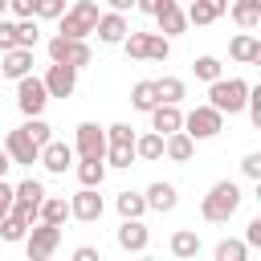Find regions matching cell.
<instances>
[{
  "label": "cell",
  "mask_w": 261,
  "mask_h": 261,
  "mask_svg": "<svg viewBox=\"0 0 261 261\" xmlns=\"http://www.w3.org/2000/svg\"><path fill=\"white\" fill-rule=\"evenodd\" d=\"M241 188L232 184V179H216L212 188H208V196H204V204H200V216L208 220V224H228V216L241 208Z\"/></svg>",
  "instance_id": "1"
},
{
  "label": "cell",
  "mask_w": 261,
  "mask_h": 261,
  "mask_svg": "<svg viewBox=\"0 0 261 261\" xmlns=\"http://www.w3.org/2000/svg\"><path fill=\"white\" fill-rule=\"evenodd\" d=\"M245 98H249V82L245 77H216L208 82V106H216L220 114H241L245 110Z\"/></svg>",
  "instance_id": "2"
},
{
  "label": "cell",
  "mask_w": 261,
  "mask_h": 261,
  "mask_svg": "<svg viewBox=\"0 0 261 261\" xmlns=\"http://www.w3.org/2000/svg\"><path fill=\"white\" fill-rule=\"evenodd\" d=\"M57 20H61V37L86 41V37L94 33V24H98V4H94V0H77V4H69Z\"/></svg>",
  "instance_id": "3"
},
{
  "label": "cell",
  "mask_w": 261,
  "mask_h": 261,
  "mask_svg": "<svg viewBox=\"0 0 261 261\" xmlns=\"http://www.w3.org/2000/svg\"><path fill=\"white\" fill-rule=\"evenodd\" d=\"M49 61L86 69V65H94V49H90L86 41H77V37H61V33H57V37L49 41Z\"/></svg>",
  "instance_id": "4"
},
{
  "label": "cell",
  "mask_w": 261,
  "mask_h": 261,
  "mask_svg": "<svg viewBox=\"0 0 261 261\" xmlns=\"http://www.w3.org/2000/svg\"><path fill=\"white\" fill-rule=\"evenodd\" d=\"M57 245H61V224H49V220H37V228L29 224V232H24V253H29L33 261L53 257Z\"/></svg>",
  "instance_id": "5"
},
{
  "label": "cell",
  "mask_w": 261,
  "mask_h": 261,
  "mask_svg": "<svg viewBox=\"0 0 261 261\" xmlns=\"http://www.w3.org/2000/svg\"><path fill=\"white\" fill-rule=\"evenodd\" d=\"M16 106H20V114H24V118L41 114V110L49 106V90H45V82H41V77H33V73L16 77Z\"/></svg>",
  "instance_id": "6"
},
{
  "label": "cell",
  "mask_w": 261,
  "mask_h": 261,
  "mask_svg": "<svg viewBox=\"0 0 261 261\" xmlns=\"http://www.w3.org/2000/svg\"><path fill=\"white\" fill-rule=\"evenodd\" d=\"M184 130L200 143V139H216L224 130V114L216 106H196L192 114H184Z\"/></svg>",
  "instance_id": "7"
},
{
  "label": "cell",
  "mask_w": 261,
  "mask_h": 261,
  "mask_svg": "<svg viewBox=\"0 0 261 261\" xmlns=\"http://www.w3.org/2000/svg\"><path fill=\"white\" fill-rule=\"evenodd\" d=\"M73 155H82V159H102V155H106V126H98V122H77Z\"/></svg>",
  "instance_id": "8"
},
{
  "label": "cell",
  "mask_w": 261,
  "mask_h": 261,
  "mask_svg": "<svg viewBox=\"0 0 261 261\" xmlns=\"http://www.w3.org/2000/svg\"><path fill=\"white\" fill-rule=\"evenodd\" d=\"M41 200H45V184L29 175V179H20V184H16V200H12V212H20V216L33 224V220H37V208H41Z\"/></svg>",
  "instance_id": "9"
},
{
  "label": "cell",
  "mask_w": 261,
  "mask_h": 261,
  "mask_svg": "<svg viewBox=\"0 0 261 261\" xmlns=\"http://www.w3.org/2000/svg\"><path fill=\"white\" fill-rule=\"evenodd\" d=\"M41 82H45L49 98H69L77 90V69L73 65H61V61H49V69H45Z\"/></svg>",
  "instance_id": "10"
},
{
  "label": "cell",
  "mask_w": 261,
  "mask_h": 261,
  "mask_svg": "<svg viewBox=\"0 0 261 261\" xmlns=\"http://www.w3.org/2000/svg\"><path fill=\"white\" fill-rule=\"evenodd\" d=\"M147 245H151V232H147L143 216H122V224H118V249L122 253H147Z\"/></svg>",
  "instance_id": "11"
},
{
  "label": "cell",
  "mask_w": 261,
  "mask_h": 261,
  "mask_svg": "<svg viewBox=\"0 0 261 261\" xmlns=\"http://www.w3.org/2000/svg\"><path fill=\"white\" fill-rule=\"evenodd\" d=\"M102 196H98V188H82V192H73L69 196V216L73 220H82V224H94L98 216H102Z\"/></svg>",
  "instance_id": "12"
},
{
  "label": "cell",
  "mask_w": 261,
  "mask_h": 261,
  "mask_svg": "<svg viewBox=\"0 0 261 261\" xmlns=\"http://www.w3.org/2000/svg\"><path fill=\"white\" fill-rule=\"evenodd\" d=\"M4 151H8V159L12 163H20V167H33L37 163V155H41V147L24 135V126H16V130H8V139H4Z\"/></svg>",
  "instance_id": "13"
},
{
  "label": "cell",
  "mask_w": 261,
  "mask_h": 261,
  "mask_svg": "<svg viewBox=\"0 0 261 261\" xmlns=\"http://www.w3.org/2000/svg\"><path fill=\"white\" fill-rule=\"evenodd\" d=\"M37 163H41L45 171H53V175H61L65 167H73V147H69V143H57V139H49V143L41 147V155H37Z\"/></svg>",
  "instance_id": "14"
},
{
  "label": "cell",
  "mask_w": 261,
  "mask_h": 261,
  "mask_svg": "<svg viewBox=\"0 0 261 261\" xmlns=\"http://www.w3.org/2000/svg\"><path fill=\"white\" fill-rule=\"evenodd\" d=\"M94 33H98V41H102V45H122V37H126L130 29H126V16L110 8V12H98Z\"/></svg>",
  "instance_id": "15"
},
{
  "label": "cell",
  "mask_w": 261,
  "mask_h": 261,
  "mask_svg": "<svg viewBox=\"0 0 261 261\" xmlns=\"http://www.w3.org/2000/svg\"><path fill=\"white\" fill-rule=\"evenodd\" d=\"M147 114H151V130H159V135H171V130H179V126H184L179 102H155Z\"/></svg>",
  "instance_id": "16"
},
{
  "label": "cell",
  "mask_w": 261,
  "mask_h": 261,
  "mask_svg": "<svg viewBox=\"0 0 261 261\" xmlns=\"http://www.w3.org/2000/svg\"><path fill=\"white\" fill-rule=\"evenodd\" d=\"M155 20H159V33H163V37H179V33L188 29V16H184L179 0H163V4L155 8Z\"/></svg>",
  "instance_id": "17"
},
{
  "label": "cell",
  "mask_w": 261,
  "mask_h": 261,
  "mask_svg": "<svg viewBox=\"0 0 261 261\" xmlns=\"http://www.w3.org/2000/svg\"><path fill=\"white\" fill-rule=\"evenodd\" d=\"M0 73L4 77H24V73H33V49H24V45H16V49H4L0 53Z\"/></svg>",
  "instance_id": "18"
},
{
  "label": "cell",
  "mask_w": 261,
  "mask_h": 261,
  "mask_svg": "<svg viewBox=\"0 0 261 261\" xmlns=\"http://www.w3.org/2000/svg\"><path fill=\"white\" fill-rule=\"evenodd\" d=\"M163 155L171 159V163H188L192 155H196V139L179 126V130H171V135H163Z\"/></svg>",
  "instance_id": "19"
},
{
  "label": "cell",
  "mask_w": 261,
  "mask_h": 261,
  "mask_svg": "<svg viewBox=\"0 0 261 261\" xmlns=\"http://www.w3.org/2000/svg\"><path fill=\"white\" fill-rule=\"evenodd\" d=\"M228 53H232V61L253 65V61H261V41L253 37V29H245V33H237V37L228 41Z\"/></svg>",
  "instance_id": "20"
},
{
  "label": "cell",
  "mask_w": 261,
  "mask_h": 261,
  "mask_svg": "<svg viewBox=\"0 0 261 261\" xmlns=\"http://www.w3.org/2000/svg\"><path fill=\"white\" fill-rule=\"evenodd\" d=\"M143 200H147V208H151V212H171V208L179 204V192H175V184L155 179V184L143 192Z\"/></svg>",
  "instance_id": "21"
},
{
  "label": "cell",
  "mask_w": 261,
  "mask_h": 261,
  "mask_svg": "<svg viewBox=\"0 0 261 261\" xmlns=\"http://www.w3.org/2000/svg\"><path fill=\"white\" fill-rule=\"evenodd\" d=\"M224 12H228V0H192L184 16H188V24H212Z\"/></svg>",
  "instance_id": "22"
},
{
  "label": "cell",
  "mask_w": 261,
  "mask_h": 261,
  "mask_svg": "<svg viewBox=\"0 0 261 261\" xmlns=\"http://www.w3.org/2000/svg\"><path fill=\"white\" fill-rule=\"evenodd\" d=\"M135 159H147V163H155V159H163V135H159V130H147V135H135Z\"/></svg>",
  "instance_id": "23"
},
{
  "label": "cell",
  "mask_w": 261,
  "mask_h": 261,
  "mask_svg": "<svg viewBox=\"0 0 261 261\" xmlns=\"http://www.w3.org/2000/svg\"><path fill=\"white\" fill-rule=\"evenodd\" d=\"M65 216H69V200H65V196H49V192H45V200H41V208H37V220L65 224Z\"/></svg>",
  "instance_id": "24"
},
{
  "label": "cell",
  "mask_w": 261,
  "mask_h": 261,
  "mask_svg": "<svg viewBox=\"0 0 261 261\" xmlns=\"http://www.w3.org/2000/svg\"><path fill=\"white\" fill-rule=\"evenodd\" d=\"M228 12H232V20L241 29H257L261 24V0H232Z\"/></svg>",
  "instance_id": "25"
},
{
  "label": "cell",
  "mask_w": 261,
  "mask_h": 261,
  "mask_svg": "<svg viewBox=\"0 0 261 261\" xmlns=\"http://www.w3.org/2000/svg\"><path fill=\"white\" fill-rule=\"evenodd\" d=\"M77 179H82V188H102V179H106V159H82V163H77Z\"/></svg>",
  "instance_id": "26"
},
{
  "label": "cell",
  "mask_w": 261,
  "mask_h": 261,
  "mask_svg": "<svg viewBox=\"0 0 261 261\" xmlns=\"http://www.w3.org/2000/svg\"><path fill=\"white\" fill-rule=\"evenodd\" d=\"M24 232H29V220L8 208V212L0 216V237H4V241H24Z\"/></svg>",
  "instance_id": "27"
},
{
  "label": "cell",
  "mask_w": 261,
  "mask_h": 261,
  "mask_svg": "<svg viewBox=\"0 0 261 261\" xmlns=\"http://www.w3.org/2000/svg\"><path fill=\"white\" fill-rule=\"evenodd\" d=\"M106 167H130L135 163V143H106Z\"/></svg>",
  "instance_id": "28"
},
{
  "label": "cell",
  "mask_w": 261,
  "mask_h": 261,
  "mask_svg": "<svg viewBox=\"0 0 261 261\" xmlns=\"http://www.w3.org/2000/svg\"><path fill=\"white\" fill-rule=\"evenodd\" d=\"M114 208H118V216H143L147 212V200H143V192H118L114 196Z\"/></svg>",
  "instance_id": "29"
},
{
  "label": "cell",
  "mask_w": 261,
  "mask_h": 261,
  "mask_svg": "<svg viewBox=\"0 0 261 261\" xmlns=\"http://www.w3.org/2000/svg\"><path fill=\"white\" fill-rule=\"evenodd\" d=\"M171 253H175V257H196V253H200V237H196L192 228L171 232Z\"/></svg>",
  "instance_id": "30"
},
{
  "label": "cell",
  "mask_w": 261,
  "mask_h": 261,
  "mask_svg": "<svg viewBox=\"0 0 261 261\" xmlns=\"http://www.w3.org/2000/svg\"><path fill=\"white\" fill-rule=\"evenodd\" d=\"M192 73H196L200 82H216V77L224 73V65H220L212 53H204V57H196V61H192Z\"/></svg>",
  "instance_id": "31"
},
{
  "label": "cell",
  "mask_w": 261,
  "mask_h": 261,
  "mask_svg": "<svg viewBox=\"0 0 261 261\" xmlns=\"http://www.w3.org/2000/svg\"><path fill=\"white\" fill-rule=\"evenodd\" d=\"M155 102H159V98H155V82H135V90H130V106L147 114Z\"/></svg>",
  "instance_id": "32"
},
{
  "label": "cell",
  "mask_w": 261,
  "mask_h": 261,
  "mask_svg": "<svg viewBox=\"0 0 261 261\" xmlns=\"http://www.w3.org/2000/svg\"><path fill=\"white\" fill-rule=\"evenodd\" d=\"M155 98L159 102H179L184 98V82L179 77H155Z\"/></svg>",
  "instance_id": "33"
},
{
  "label": "cell",
  "mask_w": 261,
  "mask_h": 261,
  "mask_svg": "<svg viewBox=\"0 0 261 261\" xmlns=\"http://www.w3.org/2000/svg\"><path fill=\"white\" fill-rule=\"evenodd\" d=\"M16 41H20L24 49H33V45L41 41V29H37V16H20V20H16Z\"/></svg>",
  "instance_id": "34"
},
{
  "label": "cell",
  "mask_w": 261,
  "mask_h": 261,
  "mask_svg": "<svg viewBox=\"0 0 261 261\" xmlns=\"http://www.w3.org/2000/svg\"><path fill=\"white\" fill-rule=\"evenodd\" d=\"M171 57V41L163 33H147V61H167Z\"/></svg>",
  "instance_id": "35"
},
{
  "label": "cell",
  "mask_w": 261,
  "mask_h": 261,
  "mask_svg": "<svg viewBox=\"0 0 261 261\" xmlns=\"http://www.w3.org/2000/svg\"><path fill=\"white\" fill-rule=\"evenodd\" d=\"M245 257H249V245L245 241H232L228 237V241L216 245V261H245Z\"/></svg>",
  "instance_id": "36"
},
{
  "label": "cell",
  "mask_w": 261,
  "mask_h": 261,
  "mask_svg": "<svg viewBox=\"0 0 261 261\" xmlns=\"http://www.w3.org/2000/svg\"><path fill=\"white\" fill-rule=\"evenodd\" d=\"M122 49L130 61H147V33H126L122 37Z\"/></svg>",
  "instance_id": "37"
},
{
  "label": "cell",
  "mask_w": 261,
  "mask_h": 261,
  "mask_svg": "<svg viewBox=\"0 0 261 261\" xmlns=\"http://www.w3.org/2000/svg\"><path fill=\"white\" fill-rule=\"evenodd\" d=\"M49 130H53V126H49V122H45V118H41V114H33V118H29V122H24V135H29V139H33V143H37V147H45V143H49V139H53V135H49Z\"/></svg>",
  "instance_id": "38"
},
{
  "label": "cell",
  "mask_w": 261,
  "mask_h": 261,
  "mask_svg": "<svg viewBox=\"0 0 261 261\" xmlns=\"http://www.w3.org/2000/svg\"><path fill=\"white\" fill-rule=\"evenodd\" d=\"M106 143H135V126H130V122H114V126H106Z\"/></svg>",
  "instance_id": "39"
},
{
  "label": "cell",
  "mask_w": 261,
  "mask_h": 261,
  "mask_svg": "<svg viewBox=\"0 0 261 261\" xmlns=\"http://www.w3.org/2000/svg\"><path fill=\"white\" fill-rule=\"evenodd\" d=\"M65 12V0H37V16L41 20H57Z\"/></svg>",
  "instance_id": "40"
},
{
  "label": "cell",
  "mask_w": 261,
  "mask_h": 261,
  "mask_svg": "<svg viewBox=\"0 0 261 261\" xmlns=\"http://www.w3.org/2000/svg\"><path fill=\"white\" fill-rule=\"evenodd\" d=\"M16 45H20V41H16V24L0 16V53H4V49H16Z\"/></svg>",
  "instance_id": "41"
},
{
  "label": "cell",
  "mask_w": 261,
  "mask_h": 261,
  "mask_svg": "<svg viewBox=\"0 0 261 261\" xmlns=\"http://www.w3.org/2000/svg\"><path fill=\"white\" fill-rule=\"evenodd\" d=\"M241 171H245L249 179H261V151H249V155L241 159Z\"/></svg>",
  "instance_id": "42"
},
{
  "label": "cell",
  "mask_w": 261,
  "mask_h": 261,
  "mask_svg": "<svg viewBox=\"0 0 261 261\" xmlns=\"http://www.w3.org/2000/svg\"><path fill=\"white\" fill-rule=\"evenodd\" d=\"M245 245H249V249H261V216L249 220V228H245Z\"/></svg>",
  "instance_id": "43"
},
{
  "label": "cell",
  "mask_w": 261,
  "mask_h": 261,
  "mask_svg": "<svg viewBox=\"0 0 261 261\" xmlns=\"http://www.w3.org/2000/svg\"><path fill=\"white\" fill-rule=\"evenodd\" d=\"M8 8L16 12V20L20 16H37V0H8Z\"/></svg>",
  "instance_id": "44"
},
{
  "label": "cell",
  "mask_w": 261,
  "mask_h": 261,
  "mask_svg": "<svg viewBox=\"0 0 261 261\" xmlns=\"http://www.w3.org/2000/svg\"><path fill=\"white\" fill-rule=\"evenodd\" d=\"M12 200H16V188H12V184H4V179H0V216H4V212H8V208H12Z\"/></svg>",
  "instance_id": "45"
},
{
  "label": "cell",
  "mask_w": 261,
  "mask_h": 261,
  "mask_svg": "<svg viewBox=\"0 0 261 261\" xmlns=\"http://www.w3.org/2000/svg\"><path fill=\"white\" fill-rule=\"evenodd\" d=\"M73 261H102V257H98L94 245H77V249H73Z\"/></svg>",
  "instance_id": "46"
},
{
  "label": "cell",
  "mask_w": 261,
  "mask_h": 261,
  "mask_svg": "<svg viewBox=\"0 0 261 261\" xmlns=\"http://www.w3.org/2000/svg\"><path fill=\"white\" fill-rule=\"evenodd\" d=\"M159 4H163V0H135V8H139V12H147V16H155V8H159Z\"/></svg>",
  "instance_id": "47"
},
{
  "label": "cell",
  "mask_w": 261,
  "mask_h": 261,
  "mask_svg": "<svg viewBox=\"0 0 261 261\" xmlns=\"http://www.w3.org/2000/svg\"><path fill=\"white\" fill-rule=\"evenodd\" d=\"M114 12H126V8H135V0H106Z\"/></svg>",
  "instance_id": "48"
},
{
  "label": "cell",
  "mask_w": 261,
  "mask_h": 261,
  "mask_svg": "<svg viewBox=\"0 0 261 261\" xmlns=\"http://www.w3.org/2000/svg\"><path fill=\"white\" fill-rule=\"evenodd\" d=\"M8 167H12V159H8V151H0V179L8 175Z\"/></svg>",
  "instance_id": "49"
},
{
  "label": "cell",
  "mask_w": 261,
  "mask_h": 261,
  "mask_svg": "<svg viewBox=\"0 0 261 261\" xmlns=\"http://www.w3.org/2000/svg\"><path fill=\"white\" fill-rule=\"evenodd\" d=\"M4 8H8V0H0V16H4Z\"/></svg>",
  "instance_id": "50"
}]
</instances>
